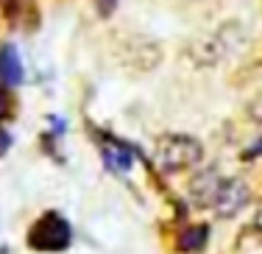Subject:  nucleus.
I'll return each mask as SVG.
<instances>
[{"mask_svg":"<svg viewBox=\"0 0 262 254\" xmlns=\"http://www.w3.org/2000/svg\"><path fill=\"white\" fill-rule=\"evenodd\" d=\"M204 159V142L190 134L167 132L154 142V162L162 173H182L198 168Z\"/></svg>","mask_w":262,"mask_h":254,"instance_id":"obj_1","label":"nucleus"},{"mask_svg":"<svg viewBox=\"0 0 262 254\" xmlns=\"http://www.w3.org/2000/svg\"><path fill=\"white\" fill-rule=\"evenodd\" d=\"M73 243V226L67 224L64 215L59 213H45L31 224L28 229V246L34 251H64Z\"/></svg>","mask_w":262,"mask_h":254,"instance_id":"obj_2","label":"nucleus"},{"mask_svg":"<svg viewBox=\"0 0 262 254\" xmlns=\"http://www.w3.org/2000/svg\"><path fill=\"white\" fill-rule=\"evenodd\" d=\"M248 201H251L248 184L243 182V179H226L223 187H221V193H217V198H215V204H212V209H215L217 218L232 221L248 207Z\"/></svg>","mask_w":262,"mask_h":254,"instance_id":"obj_3","label":"nucleus"},{"mask_svg":"<svg viewBox=\"0 0 262 254\" xmlns=\"http://www.w3.org/2000/svg\"><path fill=\"white\" fill-rule=\"evenodd\" d=\"M223 182H226V179H223L215 168L198 171L195 176L190 179V196H192V204H198V207H209V209H212V204H215L217 193H221Z\"/></svg>","mask_w":262,"mask_h":254,"instance_id":"obj_4","label":"nucleus"},{"mask_svg":"<svg viewBox=\"0 0 262 254\" xmlns=\"http://www.w3.org/2000/svg\"><path fill=\"white\" fill-rule=\"evenodd\" d=\"M0 84L3 87H20L23 84V59L11 42L0 48Z\"/></svg>","mask_w":262,"mask_h":254,"instance_id":"obj_5","label":"nucleus"},{"mask_svg":"<svg viewBox=\"0 0 262 254\" xmlns=\"http://www.w3.org/2000/svg\"><path fill=\"white\" fill-rule=\"evenodd\" d=\"M207 240H209V226L207 224H195V226H187L176 238V249L184 251V254H195V251H204Z\"/></svg>","mask_w":262,"mask_h":254,"instance_id":"obj_6","label":"nucleus"},{"mask_svg":"<svg viewBox=\"0 0 262 254\" xmlns=\"http://www.w3.org/2000/svg\"><path fill=\"white\" fill-rule=\"evenodd\" d=\"M101 154H103V162L109 165L112 171H128L131 165H134V154L115 140H109V145H103Z\"/></svg>","mask_w":262,"mask_h":254,"instance_id":"obj_7","label":"nucleus"},{"mask_svg":"<svg viewBox=\"0 0 262 254\" xmlns=\"http://www.w3.org/2000/svg\"><path fill=\"white\" fill-rule=\"evenodd\" d=\"M0 11L9 23H23L26 17L36 14V3L34 0H0Z\"/></svg>","mask_w":262,"mask_h":254,"instance_id":"obj_8","label":"nucleus"},{"mask_svg":"<svg viewBox=\"0 0 262 254\" xmlns=\"http://www.w3.org/2000/svg\"><path fill=\"white\" fill-rule=\"evenodd\" d=\"M9 115H11V98H9V92L0 87V120L9 117Z\"/></svg>","mask_w":262,"mask_h":254,"instance_id":"obj_9","label":"nucleus"},{"mask_svg":"<svg viewBox=\"0 0 262 254\" xmlns=\"http://www.w3.org/2000/svg\"><path fill=\"white\" fill-rule=\"evenodd\" d=\"M9 148H11V134H9V129L0 126V157H3Z\"/></svg>","mask_w":262,"mask_h":254,"instance_id":"obj_10","label":"nucleus"},{"mask_svg":"<svg viewBox=\"0 0 262 254\" xmlns=\"http://www.w3.org/2000/svg\"><path fill=\"white\" fill-rule=\"evenodd\" d=\"M117 0H98V6H101V14H109L112 9H115Z\"/></svg>","mask_w":262,"mask_h":254,"instance_id":"obj_11","label":"nucleus"},{"mask_svg":"<svg viewBox=\"0 0 262 254\" xmlns=\"http://www.w3.org/2000/svg\"><path fill=\"white\" fill-rule=\"evenodd\" d=\"M254 232H257V235H259V240H262V207H259L257 218H254Z\"/></svg>","mask_w":262,"mask_h":254,"instance_id":"obj_12","label":"nucleus"}]
</instances>
